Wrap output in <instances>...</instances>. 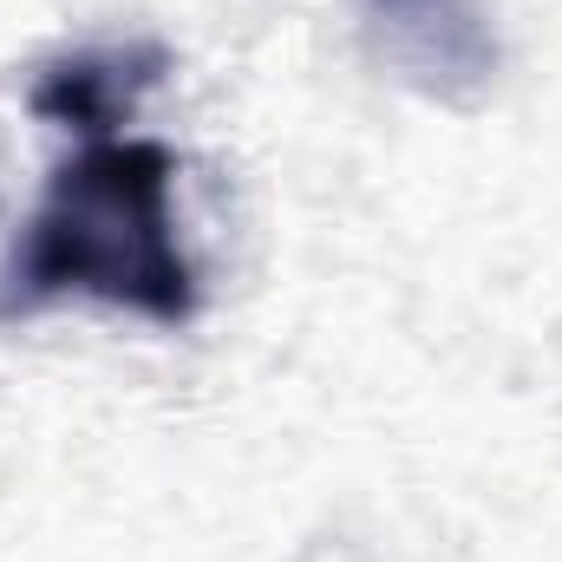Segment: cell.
Returning a JSON list of instances; mask_svg holds the SVG:
<instances>
[{"mask_svg": "<svg viewBox=\"0 0 562 562\" xmlns=\"http://www.w3.org/2000/svg\"><path fill=\"white\" fill-rule=\"evenodd\" d=\"M170 183H177V164L164 144H79L53 170L40 210L20 223V236L0 262V321L40 314L66 294L132 307L157 327L190 321L196 269L177 243Z\"/></svg>", "mask_w": 562, "mask_h": 562, "instance_id": "obj_1", "label": "cell"}, {"mask_svg": "<svg viewBox=\"0 0 562 562\" xmlns=\"http://www.w3.org/2000/svg\"><path fill=\"white\" fill-rule=\"evenodd\" d=\"M157 72H164L157 46H92V53H72V59L40 72L33 112L79 132L86 144L119 138V125L138 112V99L157 86Z\"/></svg>", "mask_w": 562, "mask_h": 562, "instance_id": "obj_2", "label": "cell"}]
</instances>
